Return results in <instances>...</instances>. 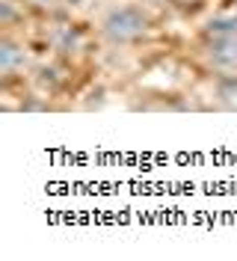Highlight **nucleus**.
<instances>
[{
  "label": "nucleus",
  "mask_w": 237,
  "mask_h": 261,
  "mask_svg": "<svg viewBox=\"0 0 237 261\" xmlns=\"http://www.w3.org/2000/svg\"><path fill=\"white\" fill-rule=\"evenodd\" d=\"M148 30H151V15H148V9H142L137 3H116L101 18V33L113 45L140 42Z\"/></svg>",
  "instance_id": "obj_1"
},
{
  "label": "nucleus",
  "mask_w": 237,
  "mask_h": 261,
  "mask_svg": "<svg viewBox=\"0 0 237 261\" xmlns=\"http://www.w3.org/2000/svg\"><path fill=\"white\" fill-rule=\"evenodd\" d=\"M205 50L207 63L220 71H237V33L234 36H205Z\"/></svg>",
  "instance_id": "obj_2"
}]
</instances>
